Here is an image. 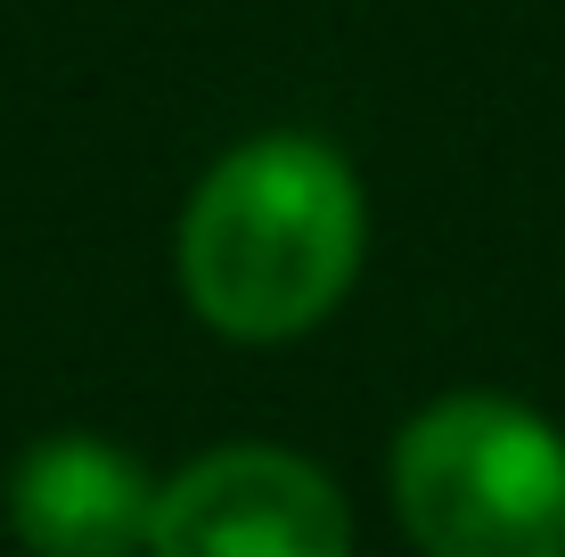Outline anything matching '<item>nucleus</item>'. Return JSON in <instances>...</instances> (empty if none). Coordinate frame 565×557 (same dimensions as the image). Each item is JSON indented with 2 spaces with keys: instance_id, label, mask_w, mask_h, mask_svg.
Here are the masks:
<instances>
[{
  "instance_id": "obj_1",
  "label": "nucleus",
  "mask_w": 565,
  "mask_h": 557,
  "mask_svg": "<svg viewBox=\"0 0 565 557\" xmlns=\"http://www.w3.org/2000/svg\"><path fill=\"white\" fill-rule=\"evenodd\" d=\"M369 189L320 131H255L222 148L172 229L189 312L230 344H296L361 279Z\"/></svg>"
},
{
  "instance_id": "obj_2",
  "label": "nucleus",
  "mask_w": 565,
  "mask_h": 557,
  "mask_svg": "<svg viewBox=\"0 0 565 557\" xmlns=\"http://www.w3.org/2000/svg\"><path fill=\"white\" fill-rule=\"evenodd\" d=\"M385 484L418 557H565V427L516 394L426 401Z\"/></svg>"
},
{
  "instance_id": "obj_3",
  "label": "nucleus",
  "mask_w": 565,
  "mask_h": 557,
  "mask_svg": "<svg viewBox=\"0 0 565 557\" xmlns=\"http://www.w3.org/2000/svg\"><path fill=\"white\" fill-rule=\"evenodd\" d=\"M148 557H353V508L320 459L222 443L164 475Z\"/></svg>"
},
{
  "instance_id": "obj_4",
  "label": "nucleus",
  "mask_w": 565,
  "mask_h": 557,
  "mask_svg": "<svg viewBox=\"0 0 565 557\" xmlns=\"http://www.w3.org/2000/svg\"><path fill=\"white\" fill-rule=\"evenodd\" d=\"M156 475L107 435H42L9 468V533L33 557H148Z\"/></svg>"
}]
</instances>
